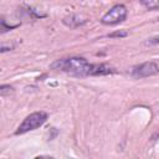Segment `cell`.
Here are the masks:
<instances>
[{
	"label": "cell",
	"mask_w": 159,
	"mask_h": 159,
	"mask_svg": "<svg viewBox=\"0 0 159 159\" xmlns=\"http://www.w3.org/2000/svg\"><path fill=\"white\" fill-rule=\"evenodd\" d=\"M145 45H150V46L159 45V35H158V36H153V37L148 39V40L145 41Z\"/></svg>",
	"instance_id": "obj_9"
},
{
	"label": "cell",
	"mask_w": 159,
	"mask_h": 159,
	"mask_svg": "<svg viewBox=\"0 0 159 159\" xmlns=\"http://www.w3.org/2000/svg\"><path fill=\"white\" fill-rule=\"evenodd\" d=\"M47 119H48V114L45 111L32 112L29 116H26L24 118V120L19 124V127L15 130V135H20V134H25L27 132L35 130V129L40 128L41 125H43Z\"/></svg>",
	"instance_id": "obj_2"
},
{
	"label": "cell",
	"mask_w": 159,
	"mask_h": 159,
	"mask_svg": "<svg viewBox=\"0 0 159 159\" xmlns=\"http://www.w3.org/2000/svg\"><path fill=\"white\" fill-rule=\"evenodd\" d=\"M14 48V45H5V43H2L1 45V48H0V51L1 52H6V51H10V50H12Z\"/></svg>",
	"instance_id": "obj_10"
},
{
	"label": "cell",
	"mask_w": 159,
	"mask_h": 159,
	"mask_svg": "<svg viewBox=\"0 0 159 159\" xmlns=\"http://www.w3.org/2000/svg\"><path fill=\"white\" fill-rule=\"evenodd\" d=\"M139 2L148 10H159V0H139Z\"/></svg>",
	"instance_id": "obj_6"
},
{
	"label": "cell",
	"mask_w": 159,
	"mask_h": 159,
	"mask_svg": "<svg viewBox=\"0 0 159 159\" xmlns=\"http://www.w3.org/2000/svg\"><path fill=\"white\" fill-rule=\"evenodd\" d=\"M128 16V9L125 5L123 4H117L114 6H112L102 17H101V22L103 25H108V26H113V25H118L120 22H123Z\"/></svg>",
	"instance_id": "obj_3"
},
{
	"label": "cell",
	"mask_w": 159,
	"mask_h": 159,
	"mask_svg": "<svg viewBox=\"0 0 159 159\" xmlns=\"http://www.w3.org/2000/svg\"><path fill=\"white\" fill-rule=\"evenodd\" d=\"M14 91H15V88L10 84H1V87H0V94L2 97H6L7 94L14 93Z\"/></svg>",
	"instance_id": "obj_7"
},
{
	"label": "cell",
	"mask_w": 159,
	"mask_h": 159,
	"mask_svg": "<svg viewBox=\"0 0 159 159\" xmlns=\"http://www.w3.org/2000/svg\"><path fill=\"white\" fill-rule=\"evenodd\" d=\"M86 22H87V20L83 19L82 16L77 15V14H71V15H67L62 19V24L66 25L67 27H71V29L80 27V26L84 25Z\"/></svg>",
	"instance_id": "obj_5"
},
{
	"label": "cell",
	"mask_w": 159,
	"mask_h": 159,
	"mask_svg": "<svg viewBox=\"0 0 159 159\" xmlns=\"http://www.w3.org/2000/svg\"><path fill=\"white\" fill-rule=\"evenodd\" d=\"M158 21H159V17H158Z\"/></svg>",
	"instance_id": "obj_11"
},
{
	"label": "cell",
	"mask_w": 159,
	"mask_h": 159,
	"mask_svg": "<svg viewBox=\"0 0 159 159\" xmlns=\"http://www.w3.org/2000/svg\"><path fill=\"white\" fill-rule=\"evenodd\" d=\"M129 73L133 78H145L155 76L159 73V63L157 61H145L143 63L133 66Z\"/></svg>",
	"instance_id": "obj_4"
},
{
	"label": "cell",
	"mask_w": 159,
	"mask_h": 159,
	"mask_svg": "<svg viewBox=\"0 0 159 159\" xmlns=\"http://www.w3.org/2000/svg\"><path fill=\"white\" fill-rule=\"evenodd\" d=\"M128 35H129V32H128L127 30H117V31H114V32L108 34L107 36L111 37V39H113V37H127Z\"/></svg>",
	"instance_id": "obj_8"
},
{
	"label": "cell",
	"mask_w": 159,
	"mask_h": 159,
	"mask_svg": "<svg viewBox=\"0 0 159 159\" xmlns=\"http://www.w3.org/2000/svg\"><path fill=\"white\" fill-rule=\"evenodd\" d=\"M50 68L75 77L108 76L116 73V68L107 63H92L84 57L80 56H70L55 60L50 65Z\"/></svg>",
	"instance_id": "obj_1"
}]
</instances>
